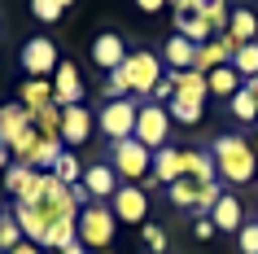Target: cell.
I'll list each match as a JSON object with an SVG mask.
<instances>
[{
  "mask_svg": "<svg viewBox=\"0 0 258 254\" xmlns=\"http://www.w3.org/2000/svg\"><path fill=\"white\" fill-rule=\"evenodd\" d=\"M9 162H14V154H9V145H0V171H9Z\"/></svg>",
  "mask_w": 258,
  "mask_h": 254,
  "instance_id": "37",
  "label": "cell"
},
{
  "mask_svg": "<svg viewBox=\"0 0 258 254\" xmlns=\"http://www.w3.org/2000/svg\"><path fill=\"white\" fill-rule=\"evenodd\" d=\"M109 211H114V219L118 224H145V215H149V193L140 184H118V193L109 197Z\"/></svg>",
  "mask_w": 258,
  "mask_h": 254,
  "instance_id": "8",
  "label": "cell"
},
{
  "mask_svg": "<svg viewBox=\"0 0 258 254\" xmlns=\"http://www.w3.org/2000/svg\"><path fill=\"white\" fill-rule=\"evenodd\" d=\"M31 180H35V171H31V167H22V162H9V171H5V188H9L14 197L31 184Z\"/></svg>",
  "mask_w": 258,
  "mask_h": 254,
  "instance_id": "30",
  "label": "cell"
},
{
  "mask_svg": "<svg viewBox=\"0 0 258 254\" xmlns=\"http://www.w3.org/2000/svg\"><path fill=\"white\" fill-rule=\"evenodd\" d=\"M166 5H184V0H166Z\"/></svg>",
  "mask_w": 258,
  "mask_h": 254,
  "instance_id": "42",
  "label": "cell"
},
{
  "mask_svg": "<svg viewBox=\"0 0 258 254\" xmlns=\"http://www.w3.org/2000/svg\"><path fill=\"white\" fill-rule=\"evenodd\" d=\"M175 35H184V40H192V44H210L215 40V31H210V22H206L202 14H175Z\"/></svg>",
  "mask_w": 258,
  "mask_h": 254,
  "instance_id": "22",
  "label": "cell"
},
{
  "mask_svg": "<svg viewBox=\"0 0 258 254\" xmlns=\"http://www.w3.org/2000/svg\"><path fill=\"white\" fill-rule=\"evenodd\" d=\"M27 241V232H22V224L14 219V211H5V219H0V250L9 254V250H18Z\"/></svg>",
  "mask_w": 258,
  "mask_h": 254,
  "instance_id": "28",
  "label": "cell"
},
{
  "mask_svg": "<svg viewBox=\"0 0 258 254\" xmlns=\"http://www.w3.org/2000/svg\"><path fill=\"white\" fill-rule=\"evenodd\" d=\"M162 5H166V0H136L140 14H162Z\"/></svg>",
  "mask_w": 258,
  "mask_h": 254,
  "instance_id": "35",
  "label": "cell"
},
{
  "mask_svg": "<svg viewBox=\"0 0 258 254\" xmlns=\"http://www.w3.org/2000/svg\"><path fill=\"white\" fill-rule=\"evenodd\" d=\"M83 188H88V197L92 201H109L114 193H118V171L114 167H105V162H96V167H83V180H79Z\"/></svg>",
  "mask_w": 258,
  "mask_h": 254,
  "instance_id": "12",
  "label": "cell"
},
{
  "mask_svg": "<svg viewBox=\"0 0 258 254\" xmlns=\"http://www.w3.org/2000/svg\"><path fill=\"white\" fill-rule=\"evenodd\" d=\"M192 57H197V44L184 40V35H171L162 44V66L166 70H192Z\"/></svg>",
  "mask_w": 258,
  "mask_h": 254,
  "instance_id": "17",
  "label": "cell"
},
{
  "mask_svg": "<svg viewBox=\"0 0 258 254\" xmlns=\"http://www.w3.org/2000/svg\"><path fill=\"white\" fill-rule=\"evenodd\" d=\"M31 127H35V119H31L27 106H0V145L14 149Z\"/></svg>",
  "mask_w": 258,
  "mask_h": 254,
  "instance_id": "13",
  "label": "cell"
},
{
  "mask_svg": "<svg viewBox=\"0 0 258 254\" xmlns=\"http://www.w3.org/2000/svg\"><path fill=\"white\" fill-rule=\"evenodd\" d=\"M166 79L175 83V96H179V101H197V106H206V96H210L206 75H197V70H166Z\"/></svg>",
  "mask_w": 258,
  "mask_h": 254,
  "instance_id": "15",
  "label": "cell"
},
{
  "mask_svg": "<svg viewBox=\"0 0 258 254\" xmlns=\"http://www.w3.org/2000/svg\"><path fill=\"white\" fill-rule=\"evenodd\" d=\"M136 119H140L136 101H105V106L96 110V132L105 136L109 145H118V140L136 136Z\"/></svg>",
  "mask_w": 258,
  "mask_h": 254,
  "instance_id": "3",
  "label": "cell"
},
{
  "mask_svg": "<svg viewBox=\"0 0 258 254\" xmlns=\"http://www.w3.org/2000/svg\"><path fill=\"white\" fill-rule=\"evenodd\" d=\"M53 175H57L66 188H75V184L83 180V162H79V154H75V149H61V158H57Z\"/></svg>",
  "mask_w": 258,
  "mask_h": 254,
  "instance_id": "24",
  "label": "cell"
},
{
  "mask_svg": "<svg viewBox=\"0 0 258 254\" xmlns=\"http://www.w3.org/2000/svg\"><path fill=\"white\" fill-rule=\"evenodd\" d=\"M228 40L236 44V48L258 40V14H254V9H232V18H228Z\"/></svg>",
  "mask_w": 258,
  "mask_h": 254,
  "instance_id": "19",
  "label": "cell"
},
{
  "mask_svg": "<svg viewBox=\"0 0 258 254\" xmlns=\"http://www.w3.org/2000/svg\"><path fill=\"white\" fill-rule=\"evenodd\" d=\"M0 254H5V250H0Z\"/></svg>",
  "mask_w": 258,
  "mask_h": 254,
  "instance_id": "46",
  "label": "cell"
},
{
  "mask_svg": "<svg viewBox=\"0 0 258 254\" xmlns=\"http://www.w3.org/2000/svg\"><path fill=\"white\" fill-rule=\"evenodd\" d=\"M57 66H61V57H57V44L35 35V40L22 44V70H27L31 79H53Z\"/></svg>",
  "mask_w": 258,
  "mask_h": 254,
  "instance_id": "7",
  "label": "cell"
},
{
  "mask_svg": "<svg viewBox=\"0 0 258 254\" xmlns=\"http://www.w3.org/2000/svg\"><path fill=\"white\" fill-rule=\"evenodd\" d=\"M254 180H258V171H254Z\"/></svg>",
  "mask_w": 258,
  "mask_h": 254,
  "instance_id": "45",
  "label": "cell"
},
{
  "mask_svg": "<svg viewBox=\"0 0 258 254\" xmlns=\"http://www.w3.org/2000/svg\"><path fill=\"white\" fill-rule=\"evenodd\" d=\"M219 5H223V0H197V9H202V14H210V9H219Z\"/></svg>",
  "mask_w": 258,
  "mask_h": 254,
  "instance_id": "39",
  "label": "cell"
},
{
  "mask_svg": "<svg viewBox=\"0 0 258 254\" xmlns=\"http://www.w3.org/2000/svg\"><path fill=\"white\" fill-rule=\"evenodd\" d=\"M61 149H66V140H61V136H40V145H35V158H31V167H35V171H53L57 158H61Z\"/></svg>",
  "mask_w": 258,
  "mask_h": 254,
  "instance_id": "23",
  "label": "cell"
},
{
  "mask_svg": "<svg viewBox=\"0 0 258 254\" xmlns=\"http://www.w3.org/2000/svg\"><path fill=\"white\" fill-rule=\"evenodd\" d=\"M31 14L40 22H57L61 18V0H31Z\"/></svg>",
  "mask_w": 258,
  "mask_h": 254,
  "instance_id": "32",
  "label": "cell"
},
{
  "mask_svg": "<svg viewBox=\"0 0 258 254\" xmlns=\"http://www.w3.org/2000/svg\"><path fill=\"white\" fill-rule=\"evenodd\" d=\"M92 132H96V114H92L88 106L61 110V140H66V149L88 145V140H92Z\"/></svg>",
  "mask_w": 258,
  "mask_h": 254,
  "instance_id": "9",
  "label": "cell"
},
{
  "mask_svg": "<svg viewBox=\"0 0 258 254\" xmlns=\"http://www.w3.org/2000/svg\"><path fill=\"white\" fill-rule=\"evenodd\" d=\"M228 110H232V119H241V123H258V96H254V88L245 83L241 92L228 101Z\"/></svg>",
  "mask_w": 258,
  "mask_h": 254,
  "instance_id": "25",
  "label": "cell"
},
{
  "mask_svg": "<svg viewBox=\"0 0 258 254\" xmlns=\"http://www.w3.org/2000/svg\"><path fill=\"white\" fill-rule=\"evenodd\" d=\"M149 180H158V184H175V180H184V149H158L153 154V171Z\"/></svg>",
  "mask_w": 258,
  "mask_h": 254,
  "instance_id": "14",
  "label": "cell"
},
{
  "mask_svg": "<svg viewBox=\"0 0 258 254\" xmlns=\"http://www.w3.org/2000/svg\"><path fill=\"white\" fill-rule=\"evenodd\" d=\"M249 88H254V96H258V79H249Z\"/></svg>",
  "mask_w": 258,
  "mask_h": 254,
  "instance_id": "40",
  "label": "cell"
},
{
  "mask_svg": "<svg viewBox=\"0 0 258 254\" xmlns=\"http://www.w3.org/2000/svg\"><path fill=\"white\" fill-rule=\"evenodd\" d=\"M210 158L219 167V180H228V184H249L258 171V154L249 145V136H215Z\"/></svg>",
  "mask_w": 258,
  "mask_h": 254,
  "instance_id": "1",
  "label": "cell"
},
{
  "mask_svg": "<svg viewBox=\"0 0 258 254\" xmlns=\"http://www.w3.org/2000/svg\"><path fill=\"white\" fill-rule=\"evenodd\" d=\"M236 250H241V254H258V219H254V224H241V232H236Z\"/></svg>",
  "mask_w": 258,
  "mask_h": 254,
  "instance_id": "31",
  "label": "cell"
},
{
  "mask_svg": "<svg viewBox=\"0 0 258 254\" xmlns=\"http://www.w3.org/2000/svg\"><path fill=\"white\" fill-rule=\"evenodd\" d=\"M44 254H57V250H44Z\"/></svg>",
  "mask_w": 258,
  "mask_h": 254,
  "instance_id": "43",
  "label": "cell"
},
{
  "mask_svg": "<svg viewBox=\"0 0 258 254\" xmlns=\"http://www.w3.org/2000/svg\"><path fill=\"white\" fill-rule=\"evenodd\" d=\"M184 175L188 180H197V184H219V167L210 154H202V149H184Z\"/></svg>",
  "mask_w": 258,
  "mask_h": 254,
  "instance_id": "18",
  "label": "cell"
},
{
  "mask_svg": "<svg viewBox=\"0 0 258 254\" xmlns=\"http://www.w3.org/2000/svg\"><path fill=\"white\" fill-rule=\"evenodd\" d=\"M9 254H44V250L35 245V241H22V245H18V250H9Z\"/></svg>",
  "mask_w": 258,
  "mask_h": 254,
  "instance_id": "36",
  "label": "cell"
},
{
  "mask_svg": "<svg viewBox=\"0 0 258 254\" xmlns=\"http://www.w3.org/2000/svg\"><path fill=\"white\" fill-rule=\"evenodd\" d=\"M66 5H75V0H61V9H66Z\"/></svg>",
  "mask_w": 258,
  "mask_h": 254,
  "instance_id": "41",
  "label": "cell"
},
{
  "mask_svg": "<svg viewBox=\"0 0 258 254\" xmlns=\"http://www.w3.org/2000/svg\"><path fill=\"white\" fill-rule=\"evenodd\" d=\"M166 136H171V110L166 106H140V119H136V140L145 149H149V154H158V149H166L171 145V140H166Z\"/></svg>",
  "mask_w": 258,
  "mask_h": 254,
  "instance_id": "6",
  "label": "cell"
},
{
  "mask_svg": "<svg viewBox=\"0 0 258 254\" xmlns=\"http://www.w3.org/2000/svg\"><path fill=\"white\" fill-rule=\"evenodd\" d=\"M18 101H22V106L31 110V119H35L44 106H53V79H27L18 88Z\"/></svg>",
  "mask_w": 258,
  "mask_h": 254,
  "instance_id": "20",
  "label": "cell"
},
{
  "mask_svg": "<svg viewBox=\"0 0 258 254\" xmlns=\"http://www.w3.org/2000/svg\"><path fill=\"white\" fill-rule=\"evenodd\" d=\"M53 106L70 110V106H83V79H79V66L75 62H61L53 75Z\"/></svg>",
  "mask_w": 258,
  "mask_h": 254,
  "instance_id": "11",
  "label": "cell"
},
{
  "mask_svg": "<svg viewBox=\"0 0 258 254\" xmlns=\"http://www.w3.org/2000/svg\"><path fill=\"white\" fill-rule=\"evenodd\" d=\"M122 62H127V44H122L118 31H101L92 40V66L101 70V75H109V70H118Z\"/></svg>",
  "mask_w": 258,
  "mask_h": 254,
  "instance_id": "10",
  "label": "cell"
},
{
  "mask_svg": "<svg viewBox=\"0 0 258 254\" xmlns=\"http://www.w3.org/2000/svg\"><path fill=\"white\" fill-rule=\"evenodd\" d=\"M192 237H202V241H210V237H215V224H210V215H202V219L192 224Z\"/></svg>",
  "mask_w": 258,
  "mask_h": 254,
  "instance_id": "34",
  "label": "cell"
},
{
  "mask_svg": "<svg viewBox=\"0 0 258 254\" xmlns=\"http://www.w3.org/2000/svg\"><path fill=\"white\" fill-rule=\"evenodd\" d=\"M206 88H210V96H228V101H232L245 83H241V75H236V66L228 62V66H215L210 75H206Z\"/></svg>",
  "mask_w": 258,
  "mask_h": 254,
  "instance_id": "21",
  "label": "cell"
},
{
  "mask_svg": "<svg viewBox=\"0 0 258 254\" xmlns=\"http://www.w3.org/2000/svg\"><path fill=\"white\" fill-rule=\"evenodd\" d=\"M145 245H149L153 254H162V250H166V232H162L158 224H145Z\"/></svg>",
  "mask_w": 258,
  "mask_h": 254,
  "instance_id": "33",
  "label": "cell"
},
{
  "mask_svg": "<svg viewBox=\"0 0 258 254\" xmlns=\"http://www.w3.org/2000/svg\"><path fill=\"white\" fill-rule=\"evenodd\" d=\"M57 254H88V245H83V241H75V245H66V250H57Z\"/></svg>",
  "mask_w": 258,
  "mask_h": 254,
  "instance_id": "38",
  "label": "cell"
},
{
  "mask_svg": "<svg viewBox=\"0 0 258 254\" xmlns=\"http://www.w3.org/2000/svg\"><path fill=\"white\" fill-rule=\"evenodd\" d=\"M210 224H215V232H241V224H245L241 201L232 197V193H223L215 201V211H210Z\"/></svg>",
  "mask_w": 258,
  "mask_h": 254,
  "instance_id": "16",
  "label": "cell"
},
{
  "mask_svg": "<svg viewBox=\"0 0 258 254\" xmlns=\"http://www.w3.org/2000/svg\"><path fill=\"white\" fill-rule=\"evenodd\" d=\"M109 167L118 171L122 184H140V180L153 171V154L140 145L136 136H132V140H118V145H109Z\"/></svg>",
  "mask_w": 258,
  "mask_h": 254,
  "instance_id": "4",
  "label": "cell"
},
{
  "mask_svg": "<svg viewBox=\"0 0 258 254\" xmlns=\"http://www.w3.org/2000/svg\"><path fill=\"white\" fill-rule=\"evenodd\" d=\"M114 232H118V219H114V211L105 201H88L79 211V241L88 250H105L114 241Z\"/></svg>",
  "mask_w": 258,
  "mask_h": 254,
  "instance_id": "5",
  "label": "cell"
},
{
  "mask_svg": "<svg viewBox=\"0 0 258 254\" xmlns=\"http://www.w3.org/2000/svg\"><path fill=\"white\" fill-rule=\"evenodd\" d=\"M0 219H5V211H0Z\"/></svg>",
  "mask_w": 258,
  "mask_h": 254,
  "instance_id": "44",
  "label": "cell"
},
{
  "mask_svg": "<svg viewBox=\"0 0 258 254\" xmlns=\"http://www.w3.org/2000/svg\"><path fill=\"white\" fill-rule=\"evenodd\" d=\"M232 66L241 79H258V40L254 44H241L236 53H232Z\"/></svg>",
  "mask_w": 258,
  "mask_h": 254,
  "instance_id": "26",
  "label": "cell"
},
{
  "mask_svg": "<svg viewBox=\"0 0 258 254\" xmlns=\"http://www.w3.org/2000/svg\"><path fill=\"white\" fill-rule=\"evenodd\" d=\"M122 79H127V88H132V96H149L153 88H158V79L166 75L162 57L149 53V48H136V53H127V62H122Z\"/></svg>",
  "mask_w": 258,
  "mask_h": 254,
  "instance_id": "2",
  "label": "cell"
},
{
  "mask_svg": "<svg viewBox=\"0 0 258 254\" xmlns=\"http://www.w3.org/2000/svg\"><path fill=\"white\" fill-rule=\"evenodd\" d=\"M171 123H184V127H197L206 114V106H197V101H179V96H171Z\"/></svg>",
  "mask_w": 258,
  "mask_h": 254,
  "instance_id": "27",
  "label": "cell"
},
{
  "mask_svg": "<svg viewBox=\"0 0 258 254\" xmlns=\"http://www.w3.org/2000/svg\"><path fill=\"white\" fill-rule=\"evenodd\" d=\"M35 132L40 136H61V106H44L35 114Z\"/></svg>",
  "mask_w": 258,
  "mask_h": 254,
  "instance_id": "29",
  "label": "cell"
}]
</instances>
